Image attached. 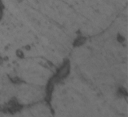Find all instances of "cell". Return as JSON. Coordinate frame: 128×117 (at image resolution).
Listing matches in <instances>:
<instances>
[{
    "label": "cell",
    "instance_id": "1",
    "mask_svg": "<svg viewBox=\"0 0 128 117\" xmlns=\"http://www.w3.org/2000/svg\"><path fill=\"white\" fill-rule=\"evenodd\" d=\"M70 65L69 61L65 62L57 71V73H56L54 78L57 80H61V79L66 77L68 74L70 73Z\"/></svg>",
    "mask_w": 128,
    "mask_h": 117
},
{
    "label": "cell",
    "instance_id": "2",
    "mask_svg": "<svg viewBox=\"0 0 128 117\" xmlns=\"http://www.w3.org/2000/svg\"><path fill=\"white\" fill-rule=\"evenodd\" d=\"M53 88H54V80L52 79L50 80L49 83H48L47 86H46V96L45 97V100L49 103L51 99V93L53 92Z\"/></svg>",
    "mask_w": 128,
    "mask_h": 117
},
{
    "label": "cell",
    "instance_id": "3",
    "mask_svg": "<svg viewBox=\"0 0 128 117\" xmlns=\"http://www.w3.org/2000/svg\"><path fill=\"white\" fill-rule=\"evenodd\" d=\"M85 42H86V38H77L75 40L74 45L75 46H79L83 45V43Z\"/></svg>",
    "mask_w": 128,
    "mask_h": 117
},
{
    "label": "cell",
    "instance_id": "4",
    "mask_svg": "<svg viewBox=\"0 0 128 117\" xmlns=\"http://www.w3.org/2000/svg\"><path fill=\"white\" fill-rule=\"evenodd\" d=\"M118 92H119V94L122 95V96H125V97H126V96H127V92H126V90L125 89V88H120L119 90H118Z\"/></svg>",
    "mask_w": 128,
    "mask_h": 117
},
{
    "label": "cell",
    "instance_id": "5",
    "mask_svg": "<svg viewBox=\"0 0 128 117\" xmlns=\"http://www.w3.org/2000/svg\"><path fill=\"white\" fill-rule=\"evenodd\" d=\"M17 55L18 56V57H20V58H23V54L22 53L21 51H19V50H18V51L17 52Z\"/></svg>",
    "mask_w": 128,
    "mask_h": 117
},
{
    "label": "cell",
    "instance_id": "6",
    "mask_svg": "<svg viewBox=\"0 0 128 117\" xmlns=\"http://www.w3.org/2000/svg\"><path fill=\"white\" fill-rule=\"evenodd\" d=\"M12 81H14V83H18L20 81V80L18 78H14V79L12 80Z\"/></svg>",
    "mask_w": 128,
    "mask_h": 117
},
{
    "label": "cell",
    "instance_id": "7",
    "mask_svg": "<svg viewBox=\"0 0 128 117\" xmlns=\"http://www.w3.org/2000/svg\"><path fill=\"white\" fill-rule=\"evenodd\" d=\"M2 62H3V59H2L1 57H0V64H2Z\"/></svg>",
    "mask_w": 128,
    "mask_h": 117
}]
</instances>
